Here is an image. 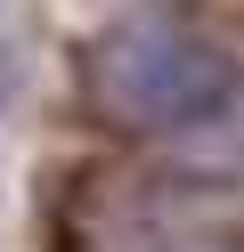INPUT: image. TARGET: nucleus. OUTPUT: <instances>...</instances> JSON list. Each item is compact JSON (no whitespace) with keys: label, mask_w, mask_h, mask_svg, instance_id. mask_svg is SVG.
Here are the masks:
<instances>
[{"label":"nucleus","mask_w":244,"mask_h":252,"mask_svg":"<svg viewBox=\"0 0 244 252\" xmlns=\"http://www.w3.org/2000/svg\"><path fill=\"white\" fill-rule=\"evenodd\" d=\"M90 82H98V106L114 122L163 138V130H204L211 114L236 106V57H228V41L195 33V25L130 17L98 41Z\"/></svg>","instance_id":"1"}]
</instances>
